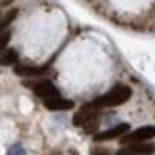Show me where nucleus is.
I'll list each match as a JSON object with an SVG mask.
<instances>
[{
	"label": "nucleus",
	"instance_id": "2",
	"mask_svg": "<svg viewBox=\"0 0 155 155\" xmlns=\"http://www.w3.org/2000/svg\"><path fill=\"white\" fill-rule=\"evenodd\" d=\"M155 138V127H140L136 130H128L121 136V146L136 144V142H147Z\"/></svg>",
	"mask_w": 155,
	"mask_h": 155
},
{
	"label": "nucleus",
	"instance_id": "6",
	"mask_svg": "<svg viewBox=\"0 0 155 155\" xmlns=\"http://www.w3.org/2000/svg\"><path fill=\"white\" fill-rule=\"evenodd\" d=\"M119 155H128V153H155V144H147V142H136V144H128L124 150H119Z\"/></svg>",
	"mask_w": 155,
	"mask_h": 155
},
{
	"label": "nucleus",
	"instance_id": "4",
	"mask_svg": "<svg viewBox=\"0 0 155 155\" xmlns=\"http://www.w3.org/2000/svg\"><path fill=\"white\" fill-rule=\"evenodd\" d=\"M130 130V124L128 123H119L117 127H111L104 130V132H96L94 134V142H107V140H115V138H121L124 132Z\"/></svg>",
	"mask_w": 155,
	"mask_h": 155
},
{
	"label": "nucleus",
	"instance_id": "3",
	"mask_svg": "<svg viewBox=\"0 0 155 155\" xmlns=\"http://www.w3.org/2000/svg\"><path fill=\"white\" fill-rule=\"evenodd\" d=\"M25 86L27 88H31V90L37 94L38 98H42V100H46V98H52V96H58V88H56V84H54L52 81H48V79H42V81H25Z\"/></svg>",
	"mask_w": 155,
	"mask_h": 155
},
{
	"label": "nucleus",
	"instance_id": "5",
	"mask_svg": "<svg viewBox=\"0 0 155 155\" xmlns=\"http://www.w3.org/2000/svg\"><path fill=\"white\" fill-rule=\"evenodd\" d=\"M73 102L71 100H65L58 94V96H52V98H46L44 100V107L50 111H67V109H73Z\"/></svg>",
	"mask_w": 155,
	"mask_h": 155
},
{
	"label": "nucleus",
	"instance_id": "12",
	"mask_svg": "<svg viewBox=\"0 0 155 155\" xmlns=\"http://www.w3.org/2000/svg\"><path fill=\"white\" fill-rule=\"evenodd\" d=\"M90 151H92V153H111L109 150H104V147H102V150H100V147H92Z\"/></svg>",
	"mask_w": 155,
	"mask_h": 155
},
{
	"label": "nucleus",
	"instance_id": "10",
	"mask_svg": "<svg viewBox=\"0 0 155 155\" xmlns=\"http://www.w3.org/2000/svg\"><path fill=\"white\" fill-rule=\"evenodd\" d=\"M98 127H100V117H98V119H92V121H88L84 127H82V132H84V134H96Z\"/></svg>",
	"mask_w": 155,
	"mask_h": 155
},
{
	"label": "nucleus",
	"instance_id": "11",
	"mask_svg": "<svg viewBox=\"0 0 155 155\" xmlns=\"http://www.w3.org/2000/svg\"><path fill=\"white\" fill-rule=\"evenodd\" d=\"M10 38H12L10 31H4V33H0V52H2V50H6V46L10 44Z\"/></svg>",
	"mask_w": 155,
	"mask_h": 155
},
{
	"label": "nucleus",
	"instance_id": "9",
	"mask_svg": "<svg viewBox=\"0 0 155 155\" xmlns=\"http://www.w3.org/2000/svg\"><path fill=\"white\" fill-rule=\"evenodd\" d=\"M15 17H17V8H12L10 12H6V14L0 17V33L8 31V27L15 21Z\"/></svg>",
	"mask_w": 155,
	"mask_h": 155
},
{
	"label": "nucleus",
	"instance_id": "1",
	"mask_svg": "<svg viewBox=\"0 0 155 155\" xmlns=\"http://www.w3.org/2000/svg\"><path fill=\"white\" fill-rule=\"evenodd\" d=\"M130 96H132V88L127 84H117L109 92H105L102 96H98L96 100H92V104L96 107H100V109H104V107H117V105L127 104L130 100Z\"/></svg>",
	"mask_w": 155,
	"mask_h": 155
},
{
	"label": "nucleus",
	"instance_id": "7",
	"mask_svg": "<svg viewBox=\"0 0 155 155\" xmlns=\"http://www.w3.org/2000/svg\"><path fill=\"white\" fill-rule=\"evenodd\" d=\"M48 71V67H35V65H23V63H15V69H14V73L17 77H38V75H42Z\"/></svg>",
	"mask_w": 155,
	"mask_h": 155
},
{
	"label": "nucleus",
	"instance_id": "8",
	"mask_svg": "<svg viewBox=\"0 0 155 155\" xmlns=\"http://www.w3.org/2000/svg\"><path fill=\"white\" fill-rule=\"evenodd\" d=\"M17 58H19L17 50H14V48L2 50V52H0V65H15Z\"/></svg>",
	"mask_w": 155,
	"mask_h": 155
}]
</instances>
